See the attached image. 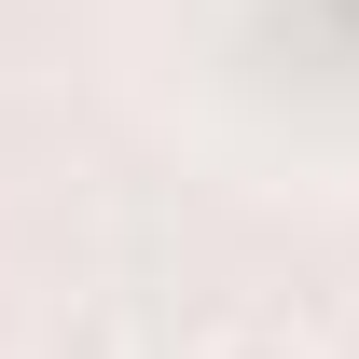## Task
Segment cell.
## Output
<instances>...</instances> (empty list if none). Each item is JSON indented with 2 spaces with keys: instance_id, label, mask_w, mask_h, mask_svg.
Returning a JSON list of instances; mask_svg holds the SVG:
<instances>
[{
  "instance_id": "obj_1",
  "label": "cell",
  "mask_w": 359,
  "mask_h": 359,
  "mask_svg": "<svg viewBox=\"0 0 359 359\" xmlns=\"http://www.w3.org/2000/svg\"><path fill=\"white\" fill-rule=\"evenodd\" d=\"M194 359H318V346H304V332H263V318H249V332H208Z\"/></svg>"
},
{
  "instance_id": "obj_2",
  "label": "cell",
  "mask_w": 359,
  "mask_h": 359,
  "mask_svg": "<svg viewBox=\"0 0 359 359\" xmlns=\"http://www.w3.org/2000/svg\"><path fill=\"white\" fill-rule=\"evenodd\" d=\"M346 14H359V0H346Z\"/></svg>"
}]
</instances>
